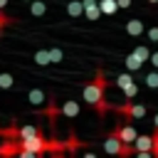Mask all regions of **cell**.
Listing matches in <instances>:
<instances>
[{
	"instance_id": "obj_20",
	"label": "cell",
	"mask_w": 158,
	"mask_h": 158,
	"mask_svg": "<svg viewBox=\"0 0 158 158\" xmlns=\"http://www.w3.org/2000/svg\"><path fill=\"white\" fill-rule=\"evenodd\" d=\"M15 22V17H10V15H5V10H0V32L7 27V25H12Z\"/></svg>"
},
{
	"instance_id": "obj_8",
	"label": "cell",
	"mask_w": 158,
	"mask_h": 158,
	"mask_svg": "<svg viewBox=\"0 0 158 158\" xmlns=\"http://www.w3.org/2000/svg\"><path fill=\"white\" fill-rule=\"evenodd\" d=\"M123 64H126V69H128V72H138V69H141V67H143L146 62H143V59H141V57H138L136 52H131V54H128V57L123 59Z\"/></svg>"
},
{
	"instance_id": "obj_16",
	"label": "cell",
	"mask_w": 158,
	"mask_h": 158,
	"mask_svg": "<svg viewBox=\"0 0 158 158\" xmlns=\"http://www.w3.org/2000/svg\"><path fill=\"white\" fill-rule=\"evenodd\" d=\"M121 91H123V96H126V99H133V96L138 94V84H136V81H131V84H126Z\"/></svg>"
},
{
	"instance_id": "obj_18",
	"label": "cell",
	"mask_w": 158,
	"mask_h": 158,
	"mask_svg": "<svg viewBox=\"0 0 158 158\" xmlns=\"http://www.w3.org/2000/svg\"><path fill=\"white\" fill-rule=\"evenodd\" d=\"M47 52H49V62H54V64L64 59V52H62V49H57V47H49Z\"/></svg>"
},
{
	"instance_id": "obj_9",
	"label": "cell",
	"mask_w": 158,
	"mask_h": 158,
	"mask_svg": "<svg viewBox=\"0 0 158 158\" xmlns=\"http://www.w3.org/2000/svg\"><path fill=\"white\" fill-rule=\"evenodd\" d=\"M27 99H30L32 106H40V104L47 101V94H44L42 89H30V91H27Z\"/></svg>"
},
{
	"instance_id": "obj_2",
	"label": "cell",
	"mask_w": 158,
	"mask_h": 158,
	"mask_svg": "<svg viewBox=\"0 0 158 158\" xmlns=\"http://www.w3.org/2000/svg\"><path fill=\"white\" fill-rule=\"evenodd\" d=\"M104 151L111 153V156H133V146L131 143H123L114 131L104 138Z\"/></svg>"
},
{
	"instance_id": "obj_19",
	"label": "cell",
	"mask_w": 158,
	"mask_h": 158,
	"mask_svg": "<svg viewBox=\"0 0 158 158\" xmlns=\"http://www.w3.org/2000/svg\"><path fill=\"white\" fill-rule=\"evenodd\" d=\"M133 52H136V54H138V57H141L143 62H148V57H151V49H148L146 44H138V47H136Z\"/></svg>"
},
{
	"instance_id": "obj_15",
	"label": "cell",
	"mask_w": 158,
	"mask_h": 158,
	"mask_svg": "<svg viewBox=\"0 0 158 158\" xmlns=\"http://www.w3.org/2000/svg\"><path fill=\"white\" fill-rule=\"evenodd\" d=\"M131 81H133V74H131V72H123V74L116 77V86H118V89H123V86L131 84Z\"/></svg>"
},
{
	"instance_id": "obj_6",
	"label": "cell",
	"mask_w": 158,
	"mask_h": 158,
	"mask_svg": "<svg viewBox=\"0 0 158 158\" xmlns=\"http://www.w3.org/2000/svg\"><path fill=\"white\" fill-rule=\"evenodd\" d=\"M59 114L67 116V118H74V116H79V104H77L74 99H69V101H64V104L59 106Z\"/></svg>"
},
{
	"instance_id": "obj_4",
	"label": "cell",
	"mask_w": 158,
	"mask_h": 158,
	"mask_svg": "<svg viewBox=\"0 0 158 158\" xmlns=\"http://www.w3.org/2000/svg\"><path fill=\"white\" fill-rule=\"evenodd\" d=\"M114 133L123 141V143H131L133 146V138L138 136V131H136V126H131V123H118L116 128H114Z\"/></svg>"
},
{
	"instance_id": "obj_11",
	"label": "cell",
	"mask_w": 158,
	"mask_h": 158,
	"mask_svg": "<svg viewBox=\"0 0 158 158\" xmlns=\"http://www.w3.org/2000/svg\"><path fill=\"white\" fill-rule=\"evenodd\" d=\"M30 12H32L35 17H42V15L47 12V5H44L42 0H30Z\"/></svg>"
},
{
	"instance_id": "obj_1",
	"label": "cell",
	"mask_w": 158,
	"mask_h": 158,
	"mask_svg": "<svg viewBox=\"0 0 158 158\" xmlns=\"http://www.w3.org/2000/svg\"><path fill=\"white\" fill-rule=\"evenodd\" d=\"M106 86H109V81H106V77H104V72L99 69L96 72V77L84 86V91H81V96H84V101L89 104V106H94V111L99 114V116H104L111 106H109V101H106Z\"/></svg>"
},
{
	"instance_id": "obj_12",
	"label": "cell",
	"mask_w": 158,
	"mask_h": 158,
	"mask_svg": "<svg viewBox=\"0 0 158 158\" xmlns=\"http://www.w3.org/2000/svg\"><path fill=\"white\" fill-rule=\"evenodd\" d=\"M67 12H69L72 17H81V12H84V7H81V0H69V5H67Z\"/></svg>"
},
{
	"instance_id": "obj_14",
	"label": "cell",
	"mask_w": 158,
	"mask_h": 158,
	"mask_svg": "<svg viewBox=\"0 0 158 158\" xmlns=\"http://www.w3.org/2000/svg\"><path fill=\"white\" fill-rule=\"evenodd\" d=\"M35 62H37L40 67L49 64V52H47V49H37V52H35Z\"/></svg>"
},
{
	"instance_id": "obj_13",
	"label": "cell",
	"mask_w": 158,
	"mask_h": 158,
	"mask_svg": "<svg viewBox=\"0 0 158 158\" xmlns=\"http://www.w3.org/2000/svg\"><path fill=\"white\" fill-rule=\"evenodd\" d=\"M143 81H146V86H151V89H158V69L148 72V74L143 77Z\"/></svg>"
},
{
	"instance_id": "obj_10",
	"label": "cell",
	"mask_w": 158,
	"mask_h": 158,
	"mask_svg": "<svg viewBox=\"0 0 158 158\" xmlns=\"http://www.w3.org/2000/svg\"><path fill=\"white\" fill-rule=\"evenodd\" d=\"M99 10H101V15H114L118 10V5H116V0H99Z\"/></svg>"
},
{
	"instance_id": "obj_24",
	"label": "cell",
	"mask_w": 158,
	"mask_h": 158,
	"mask_svg": "<svg viewBox=\"0 0 158 158\" xmlns=\"http://www.w3.org/2000/svg\"><path fill=\"white\" fill-rule=\"evenodd\" d=\"M7 7V0H0V10H5Z\"/></svg>"
},
{
	"instance_id": "obj_3",
	"label": "cell",
	"mask_w": 158,
	"mask_h": 158,
	"mask_svg": "<svg viewBox=\"0 0 158 158\" xmlns=\"http://www.w3.org/2000/svg\"><path fill=\"white\" fill-rule=\"evenodd\" d=\"M114 109H116L123 118H143V116L148 114V109H146L143 104H133L131 99H126L121 106H114Z\"/></svg>"
},
{
	"instance_id": "obj_7",
	"label": "cell",
	"mask_w": 158,
	"mask_h": 158,
	"mask_svg": "<svg viewBox=\"0 0 158 158\" xmlns=\"http://www.w3.org/2000/svg\"><path fill=\"white\" fill-rule=\"evenodd\" d=\"M126 32H128L131 37H141V35L146 32L143 20H128V22H126Z\"/></svg>"
},
{
	"instance_id": "obj_17",
	"label": "cell",
	"mask_w": 158,
	"mask_h": 158,
	"mask_svg": "<svg viewBox=\"0 0 158 158\" xmlns=\"http://www.w3.org/2000/svg\"><path fill=\"white\" fill-rule=\"evenodd\" d=\"M12 84H15V77L7 74V72H2V74H0V89H10Z\"/></svg>"
},
{
	"instance_id": "obj_27",
	"label": "cell",
	"mask_w": 158,
	"mask_h": 158,
	"mask_svg": "<svg viewBox=\"0 0 158 158\" xmlns=\"http://www.w3.org/2000/svg\"><path fill=\"white\" fill-rule=\"evenodd\" d=\"M22 2H30V0H22Z\"/></svg>"
},
{
	"instance_id": "obj_25",
	"label": "cell",
	"mask_w": 158,
	"mask_h": 158,
	"mask_svg": "<svg viewBox=\"0 0 158 158\" xmlns=\"http://www.w3.org/2000/svg\"><path fill=\"white\" fill-rule=\"evenodd\" d=\"M153 126H156V128H158V114H156V116H153Z\"/></svg>"
},
{
	"instance_id": "obj_23",
	"label": "cell",
	"mask_w": 158,
	"mask_h": 158,
	"mask_svg": "<svg viewBox=\"0 0 158 158\" xmlns=\"http://www.w3.org/2000/svg\"><path fill=\"white\" fill-rule=\"evenodd\" d=\"M118 7H131V0H116Z\"/></svg>"
},
{
	"instance_id": "obj_21",
	"label": "cell",
	"mask_w": 158,
	"mask_h": 158,
	"mask_svg": "<svg viewBox=\"0 0 158 158\" xmlns=\"http://www.w3.org/2000/svg\"><path fill=\"white\" fill-rule=\"evenodd\" d=\"M146 35H148V42H158V25L148 27V30H146Z\"/></svg>"
},
{
	"instance_id": "obj_5",
	"label": "cell",
	"mask_w": 158,
	"mask_h": 158,
	"mask_svg": "<svg viewBox=\"0 0 158 158\" xmlns=\"http://www.w3.org/2000/svg\"><path fill=\"white\" fill-rule=\"evenodd\" d=\"M81 7H84V17H89V20H99V15H101V10H99V0H81Z\"/></svg>"
},
{
	"instance_id": "obj_26",
	"label": "cell",
	"mask_w": 158,
	"mask_h": 158,
	"mask_svg": "<svg viewBox=\"0 0 158 158\" xmlns=\"http://www.w3.org/2000/svg\"><path fill=\"white\" fill-rule=\"evenodd\" d=\"M148 2H153V5H156V2H158V0H148Z\"/></svg>"
},
{
	"instance_id": "obj_22",
	"label": "cell",
	"mask_w": 158,
	"mask_h": 158,
	"mask_svg": "<svg viewBox=\"0 0 158 158\" xmlns=\"http://www.w3.org/2000/svg\"><path fill=\"white\" fill-rule=\"evenodd\" d=\"M148 62L153 64V69H158V52H151V57H148Z\"/></svg>"
}]
</instances>
